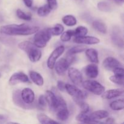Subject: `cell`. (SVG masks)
<instances>
[{
	"label": "cell",
	"instance_id": "cell-1",
	"mask_svg": "<svg viewBox=\"0 0 124 124\" xmlns=\"http://www.w3.org/2000/svg\"><path fill=\"white\" fill-rule=\"evenodd\" d=\"M39 30V27L25 24H10L0 27V31L8 36H27L36 33Z\"/></svg>",
	"mask_w": 124,
	"mask_h": 124
},
{
	"label": "cell",
	"instance_id": "cell-2",
	"mask_svg": "<svg viewBox=\"0 0 124 124\" xmlns=\"http://www.w3.org/2000/svg\"><path fill=\"white\" fill-rule=\"evenodd\" d=\"M18 47L27 53L29 59L32 62L40 60L42 56L41 50L30 41H23L18 44Z\"/></svg>",
	"mask_w": 124,
	"mask_h": 124
},
{
	"label": "cell",
	"instance_id": "cell-3",
	"mask_svg": "<svg viewBox=\"0 0 124 124\" xmlns=\"http://www.w3.org/2000/svg\"><path fill=\"white\" fill-rule=\"evenodd\" d=\"M50 28L38 30L35 34L33 39V44L38 48H44L52 38Z\"/></svg>",
	"mask_w": 124,
	"mask_h": 124
},
{
	"label": "cell",
	"instance_id": "cell-4",
	"mask_svg": "<svg viewBox=\"0 0 124 124\" xmlns=\"http://www.w3.org/2000/svg\"><path fill=\"white\" fill-rule=\"evenodd\" d=\"M65 90L72 97L73 99L78 105H79L82 102H84L86 98V94L82 92L76 85L67 84H65Z\"/></svg>",
	"mask_w": 124,
	"mask_h": 124
},
{
	"label": "cell",
	"instance_id": "cell-5",
	"mask_svg": "<svg viewBox=\"0 0 124 124\" xmlns=\"http://www.w3.org/2000/svg\"><path fill=\"white\" fill-rule=\"evenodd\" d=\"M82 85L85 89L96 95H101L105 92V87L101 84L93 80L83 81Z\"/></svg>",
	"mask_w": 124,
	"mask_h": 124
},
{
	"label": "cell",
	"instance_id": "cell-6",
	"mask_svg": "<svg viewBox=\"0 0 124 124\" xmlns=\"http://www.w3.org/2000/svg\"><path fill=\"white\" fill-rule=\"evenodd\" d=\"M75 57H71V56L67 58H61L58 61L55 63L54 67L55 70L59 75H63L67 70L69 69V67L71 65L72 62L74 61Z\"/></svg>",
	"mask_w": 124,
	"mask_h": 124
},
{
	"label": "cell",
	"instance_id": "cell-7",
	"mask_svg": "<svg viewBox=\"0 0 124 124\" xmlns=\"http://www.w3.org/2000/svg\"><path fill=\"white\" fill-rule=\"evenodd\" d=\"M59 93L56 90L50 91L47 90L46 92V101L49 106L51 110L56 111L59 104Z\"/></svg>",
	"mask_w": 124,
	"mask_h": 124
},
{
	"label": "cell",
	"instance_id": "cell-8",
	"mask_svg": "<svg viewBox=\"0 0 124 124\" xmlns=\"http://www.w3.org/2000/svg\"><path fill=\"white\" fill-rule=\"evenodd\" d=\"M65 51V47L62 46H60L56 47L54 50L52 52L50 56L47 59V64L48 67L50 69H53L54 68L56 60L63 54Z\"/></svg>",
	"mask_w": 124,
	"mask_h": 124
},
{
	"label": "cell",
	"instance_id": "cell-9",
	"mask_svg": "<svg viewBox=\"0 0 124 124\" xmlns=\"http://www.w3.org/2000/svg\"><path fill=\"white\" fill-rule=\"evenodd\" d=\"M68 75L71 82L77 86L82 85L83 82V78L82 74L78 69L70 67L68 69Z\"/></svg>",
	"mask_w": 124,
	"mask_h": 124
},
{
	"label": "cell",
	"instance_id": "cell-10",
	"mask_svg": "<svg viewBox=\"0 0 124 124\" xmlns=\"http://www.w3.org/2000/svg\"><path fill=\"white\" fill-rule=\"evenodd\" d=\"M103 67L108 71H113L117 68H123L122 64L116 58L113 57H108L103 61Z\"/></svg>",
	"mask_w": 124,
	"mask_h": 124
},
{
	"label": "cell",
	"instance_id": "cell-11",
	"mask_svg": "<svg viewBox=\"0 0 124 124\" xmlns=\"http://www.w3.org/2000/svg\"><path fill=\"white\" fill-rule=\"evenodd\" d=\"M8 82L11 85H14L19 82L27 83V82H30V81H29L27 75H25L24 73L16 72L11 76Z\"/></svg>",
	"mask_w": 124,
	"mask_h": 124
},
{
	"label": "cell",
	"instance_id": "cell-12",
	"mask_svg": "<svg viewBox=\"0 0 124 124\" xmlns=\"http://www.w3.org/2000/svg\"><path fill=\"white\" fill-rule=\"evenodd\" d=\"M73 41L75 43L79 44H87L93 45L97 44L100 42V40L96 37L90 36H84L82 37L75 38Z\"/></svg>",
	"mask_w": 124,
	"mask_h": 124
},
{
	"label": "cell",
	"instance_id": "cell-13",
	"mask_svg": "<svg viewBox=\"0 0 124 124\" xmlns=\"http://www.w3.org/2000/svg\"><path fill=\"white\" fill-rule=\"evenodd\" d=\"M21 96L23 102L27 105L32 104L35 100V93L29 88H25L21 91Z\"/></svg>",
	"mask_w": 124,
	"mask_h": 124
},
{
	"label": "cell",
	"instance_id": "cell-14",
	"mask_svg": "<svg viewBox=\"0 0 124 124\" xmlns=\"http://www.w3.org/2000/svg\"><path fill=\"white\" fill-rule=\"evenodd\" d=\"M111 39L113 42L119 47H124V39L122 32L119 28L115 27L111 33Z\"/></svg>",
	"mask_w": 124,
	"mask_h": 124
},
{
	"label": "cell",
	"instance_id": "cell-15",
	"mask_svg": "<svg viewBox=\"0 0 124 124\" xmlns=\"http://www.w3.org/2000/svg\"><path fill=\"white\" fill-rule=\"evenodd\" d=\"M12 99H13V102L16 105L22 108L31 109L33 108L31 105L25 104L23 102V101L22 100L21 96V91L19 90L13 92V94H12Z\"/></svg>",
	"mask_w": 124,
	"mask_h": 124
},
{
	"label": "cell",
	"instance_id": "cell-16",
	"mask_svg": "<svg viewBox=\"0 0 124 124\" xmlns=\"http://www.w3.org/2000/svg\"><path fill=\"white\" fill-rule=\"evenodd\" d=\"M124 93V90L122 88L111 89L104 92L102 94V98L104 99H112L122 96Z\"/></svg>",
	"mask_w": 124,
	"mask_h": 124
},
{
	"label": "cell",
	"instance_id": "cell-17",
	"mask_svg": "<svg viewBox=\"0 0 124 124\" xmlns=\"http://www.w3.org/2000/svg\"><path fill=\"white\" fill-rule=\"evenodd\" d=\"M85 73L87 77L94 79L98 77L99 75L98 67L95 64H90L85 67Z\"/></svg>",
	"mask_w": 124,
	"mask_h": 124
},
{
	"label": "cell",
	"instance_id": "cell-18",
	"mask_svg": "<svg viewBox=\"0 0 124 124\" xmlns=\"http://www.w3.org/2000/svg\"><path fill=\"white\" fill-rule=\"evenodd\" d=\"M0 42L8 47H13L16 43L15 39L10 37V36L3 33L1 31H0Z\"/></svg>",
	"mask_w": 124,
	"mask_h": 124
},
{
	"label": "cell",
	"instance_id": "cell-19",
	"mask_svg": "<svg viewBox=\"0 0 124 124\" xmlns=\"http://www.w3.org/2000/svg\"><path fill=\"white\" fill-rule=\"evenodd\" d=\"M85 54L88 59L94 64L99 63L98 52L94 48H88L85 50Z\"/></svg>",
	"mask_w": 124,
	"mask_h": 124
},
{
	"label": "cell",
	"instance_id": "cell-20",
	"mask_svg": "<svg viewBox=\"0 0 124 124\" xmlns=\"http://www.w3.org/2000/svg\"><path fill=\"white\" fill-rule=\"evenodd\" d=\"M29 76L33 83L38 86H42L44 84V79L39 73L35 71H29Z\"/></svg>",
	"mask_w": 124,
	"mask_h": 124
},
{
	"label": "cell",
	"instance_id": "cell-21",
	"mask_svg": "<svg viewBox=\"0 0 124 124\" xmlns=\"http://www.w3.org/2000/svg\"><path fill=\"white\" fill-rule=\"evenodd\" d=\"M108 115V112L106 110H98L91 113L90 117L93 120H100L107 118Z\"/></svg>",
	"mask_w": 124,
	"mask_h": 124
},
{
	"label": "cell",
	"instance_id": "cell-22",
	"mask_svg": "<svg viewBox=\"0 0 124 124\" xmlns=\"http://www.w3.org/2000/svg\"><path fill=\"white\" fill-rule=\"evenodd\" d=\"M37 118L41 124H61L51 119L45 114H39L37 116Z\"/></svg>",
	"mask_w": 124,
	"mask_h": 124
},
{
	"label": "cell",
	"instance_id": "cell-23",
	"mask_svg": "<svg viewBox=\"0 0 124 124\" xmlns=\"http://www.w3.org/2000/svg\"><path fill=\"white\" fill-rule=\"evenodd\" d=\"M92 25H93V28L95 30H96L99 32L101 33L105 34L107 32V26L104 23H102L101 21H93Z\"/></svg>",
	"mask_w": 124,
	"mask_h": 124
},
{
	"label": "cell",
	"instance_id": "cell-24",
	"mask_svg": "<svg viewBox=\"0 0 124 124\" xmlns=\"http://www.w3.org/2000/svg\"><path fill=\"white\" fill-rule=\"evenodd\" d=\"M85 47L84 45H78V46H76L75 47H71V48L69 50V51L67 52V56H73L74 54H77V53H82V52H84L85 50H86Z\"/></svg>",
	"mask_w": 124,
	"mask_h": 124
},
{
	"label": "cell",
	"instance_id": "cell-25",
	"mask_svg": "<svg viewBox=\"0 0 124 124\" xmlns=\"http://www.w3.org/2000/svg\"><path fill=\"white\" fill-rule=\"evenodd\" d=\"M56 114L57 118L61 121H65L67 120L70 115L67 108L59 109L56 111Z\"/></svg>",
	"mask_w": 124,
	"mask_h": 124
},
{
	"label": "cell",
	"instance_id": "cell-26",
	"mask_svg": "<svg viewBox=\"0 0 124 124\" xmlns=\"http://www.w3.org/2000/svg\"><path fill=\"white\" fill-rule=\"evenodd\" d=\"M76 120L78 122L83 124H90L92 121L93 119H91L90 115H87V113L81 112L77 116H76Z\"/></svg>",
	"mask_w": 124,
	"mask_h": 124
},
{
	"label": "cell",
	"instance_id": "cell-27",
	"mask_svg": "<svg viewBox=\"0 0 124 124\" xmlns=\"http://www.w3.org/2000/svg\"><path fill=\"white\" fill-rule=\"evenodd\" d=\"M88 33V29L84 26H79L73 30V36L76 37H82L85 36Z\"/></svg>",
	"mask_w": 124,
	"mask_h": 124
},
{
	"label": "cell",
	"instance_id": "cell-28",
	"mask_svg": "<svg viewBox=\"0 0 124 124\" xmlns=\"http://www.w3.org/2000/svg\"><path fill=\"white\" fill-rule=\"evenodd\" d=\"M62 20L65 25L69 27L74 26L77 23V19H76V18L74 16L70 15H68L64 16Z\"/></svg>",
	"mask_w": 124,
	"mask_h": 124
},
{
	"label": "cell",
	"instance_id": "cell-29",
	"mask_svg": "<svg viewBox=\"0 0 124 124\" xmlns=\"http://www.w3.org/2000/svg\"><path fill=\"white\" fill-rule=\"evenodd\" d=\"M110 107L113 110L119 111L123 110L124 108V101L123 99H118L111 102L110 104Z\"/></svg>",
	"mask_w": 124,
	"mask_h": 124
},
{
	"label": "cell",
	"instance_id": "cell-30",
	"mask_svg": "<svg viewBox=\"0 0 124 124\" xmlns=\"http://www.w3.org/2000/svg\"><path fill=\"white\" fill-rule=\"evenodd\" d=\"M64 27L60 24H57L53 27L50 28L51 34L52 35H54V36H59V35H61L64 32Z\"/></svg>",
	"mask_w": 124,
	"mask_h": 124
},
{
	"label": "cell",
	"instance_id": "cell-31",
	"mask_svg": "<svg viewBox=\"0 0 124 124\" xmlns=\"http://www.w3.org/2000/svg\"><path fill=\"white\" fill-rule=\"evenodd\" d=\"M51 12V9L49 8V7L48 6V5L46 4L43 6H41V7H39L38 9L37 13L39 16L44 17L48 15Z\"/></svg>",
	"mask_w": 124,
	"mask_h": 124
},
{
	"label": "cell",
	"instance_id": "cell-32",
	"mask_svg": "<svg viewBox=\"0 0 124 124\" xmlns=\"http://www.w3.org/2000/svg\"><path fill=\"white\" fill-rule=\"evenodd\" d=\"M98 8L99 10L104 12H109L112 10L111 5L107 2H99L98 4Z\"/></svg>",
	"mask_w": 124,
	"mask_h": 124
},
{
	"label": "cell",
	"instance_id": "cell-33",
	"mask_svg": "<svg viewBox=\"0 0 124 124\" xmlns=\"http://www.w3.org/2000/svg\"><path fill=\"white\" fill-rule=\"evenodd\" d=\"M124 76H120V75H114L110 77L109 79L113 83L116 84L117 85H123L124 83Z\"/></svg>",
	"mask_w": 124,
	"mask_h": 124
},
{
	"label": "cell",
	"instance_id": "cell-34",
	"mask_svg": "<svg viewBox=\"0 0 124 124\" xmlns=\"http://www.w3.org/2000/svg\"><path fill=\"white\" fill-rule=\"evenodd\" d=\"M16 16L19 19L25 21H30L31 19V15L25 13L21 9H18L16 10Z\"/></svg>",
	"mask_w": 124,
	"mask_h": 124
},
{
	"label": "cell",
	"instance_id": "cell-35",
	"mask_svg": "<svg viewBox=\"0 0 124 124\" xmlns=\"http://www.w3.org/2000/svg\"><path fill=\"white\" fill-rule=\"evenodd\" d=\"M73 36V30H69L62 33L61 36V40L62 42H68L70 41Z\"/></svg>",
	"mask_w": 124,
	"mask_h": 124
},
{
	"label": "cell",
	"instance_id": "cell-36",
	"mask_svg": "<svg viewBox=\"0 0 124 124\" xmlns=\"http://www.w3.org/2000/svg\"><path fill=\"white\" fill-rule=\"evenodd\" d=\"M79 107L81 108V112L82 113H87L89 112V110H90L89 105H88L85 102H83L82 103H81V104L79 105Z\"/></svg>",
	"mask_w": 124,
	"mask_h": 124
},
{
	"label": "cell",
	"instance_id": "cell-37",
	"mask_svg": "<svg viewBox=\"0 0 124 124\" xmlns=\"http://www.w3.org/2000/svg\"><path fill=\"white\" fill-rule=\"evenodd\" d=\"M48 6L51 10H55L58 7V3L56 0H47Z\"/></svg>",
	"mask_w": 124,
	"mask_h": 124
},
{
	"label": "cell",
	"instance_id": "cell-38",
	"mask_svg": "<svg viewBox=\"0 0 124 124\" xmlns=\"http://www.w3.org/2000/svg\"><path fill=\"white\" fill-rule=\"evenodd\" d=\"M38 104L41 107H45L47 104V101H46L45 96L41 95L39 97L38 99Z\"/></svg>",
	"mask_w": 124,
	"mask_h": 124
},
{
	"label": "cell",
	"instance_id": "cell-39",
	"mask_svg": "<svg viewBox=\"0 0 124 124\" xmlns=\"http://www.w3.org/2000/svg\"><path fill=\"white\" fill-rule=\"evenodd\" d=\"M65 84H66L64 83L62 81H58L57 83V87H58V90L61 92H64L65 90Z\"/></svg>",
	"mask_w": 124,
	"mask_h": 124
},
{
	"label": "cell",
	"instance_id": "cell-40",
	"mask_svg": "<svg viewBox=\"0 0 124 124\" xmlns=\"http://www.w3.org/2000/svg\"><path fill=\"white\" fill-rule=\"evenodd\" d=\"M113 72L114 73V75H120V76H124V71L123 68H117V69H115Z\"/></svg>",
	"mask_w": 124,
	"mask_h": 124
},
{
	"label": "cell",
	"instance_id": "cell-41",
	"mask_svg": "<svg viewBox=\"0 0 124 124\" xmlns=\"http://www.w3.org/2000/svg\"><path fill=\"white\" fill-rule=\"evenodd\" d=\"M25 6L28 7H31L33 5V0H23Z\"/></svg>",
	"mask_w": 124,
	"mask_h": 124
},
{
	"label": "cell",
	"instance_id": "cell-42",
	"mask_svg": "<svg viewBox=\"0 0 124 124\" xmlns=\"http://www.w3.org/2000/svg\"><path fill=\"white\" fill-rule=\"evenodd\" d=\"M7 119H8L7 116L3 115H0V123H3V122H6Z\"/></svg>",
	"mask_w": 124,
	"mask_h": 124
},
{
	"label": "cell",
	"instance_id": "cell-43",
	"mask_svg": "<svg viewBox=\"0 0 124 124\" xmlns=\"http://www.w3.org/2000/svg\"><path fill=\"white\" fill-rule=\"evenodd\" d=\"M105 124H115V120L113 118L110 117V118L107 119Z\"/></svg>",
	"mask_w": 124,
	"mask_h": 124
},
{
	"label": "cell",
	"instance_id": "cell-44",
	"mask_svg": "<svg viewBox=\"0 0 124 124\" xmlns=\"http://www.w3.org/2000/svg\"><path fill=\"white\" fill-rule=\"evenodd\" d=\"M90 124H105V123L102 122H100V121H98V120H93Z\"/></svg>",
	"mask_w": 124,
	"mask_h": 124
},
{
	"label": "cell",
	"instance_id": "cell-45",
	"mask_svg": "<svg viewBox=\"0 0 124 124\" xmlns=\"http://www.w3.org/2000/svg\"><path fill=\"white\" fill-rule=\"evenodd\" d=\"M112 1H113L114 2H115L116 4L119 5L122 4L124 2V0H112Z\"/></svg>",
	"mask_w": 124,
	"mask_h": 124
},
{
	"label": "cell",
	"instance_id": "cell-46",
	"mask_svg": "<svg viewBox=\"0 0 124 124\" xmlns=\"http://www.w3.org/2000/svg\"><path fill=\"white\" fill-rule=\"evenodd\" d=\"M7 124H20L19 123H16V122H8Z\"/></svg>",
	"mask_w": 124,
	"mask_h": 124
},
{
	"label": "cell",
	"instance_id": "cell-47",
	"mask_svg": "<svg viewBox=\"0 0 124 124\" xmlns=\"http://www.w3.org/2000/svg\"><path fill=\"white\" fill-rule=\"evenodd\" d=\"M0 77H1V74H0Z\"/></svg>",
	"mask_w": 124,
	"mask_h": 124
},
{
	"label": "cell",
	"instance_id": "cell-48",
	"mask_svg": "<svg viewBox=\"0 0 124 124\" xmlns=\"http://www.w3.org/2000/svg\"><path fill=\"white\" fill-rule=\"evenodd\" d=\"M1 0H0V2H1Z\"/></svg>",
	"mask_w": 124,
	"mask_h": 124
}]
</instances>
